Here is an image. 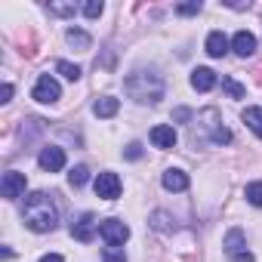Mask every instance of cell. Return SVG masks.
<instances>
[{
	"instance_id": "obj_24",
	"label": "cell",
	"mask_w": 262,
	"mask_h": 262,
	"mask_svg": "<svg viewBox=\"0 0 262 262\" xmlns=\"http://www.w3.org/2000/svg\"><path fill=\"white\" fill-rule=\"evenodd\" d=\"M102 262H126L123 247H105L102 250Z\"/></svg>"
},
{
	"instance_id": "obj_15",
	"label": "cell",
	"mask_w": 262,
	"mask_h": 262,
	"mask_svg": "<svg viewBox=\"0 0 262 262\" xmlns=\"http://www.w3.org/2000/svg\"><path fill=\"white\" fill-rule=\"evenodd\" d=\"M117 111H120V102H117L114 96H102V99L93 102V114H96V117H114Z\"/></svg>"
},
{
	"instance_id": "obj_17",
	"label": "cell",
	"mask_w": 262,
	"mask_h": 262,
	"mask_svg": "<svg viewBox=\"0 0 262 262\" xmlns=\"http://www.w3.org/2000/svg\"><path fill=\"white\" fill-rule=\"evenodd\" d=\"M164 188H167V191H185V188H188V173H182V170H167V173H164Z\"/></svg>"
},
{
	"instance_id": "obj_16",
	"label": "cell",
	"mask_w": 262,
	"mask_h": 262,
	"mask_svg": "<svg viewBox=\"0 0 262 262\" xmlns=\"http://www.w3.org/2000/svg\"><path fill=\"white\" fill-rule=\"evenodd\" d=\"M151 228L161 231V234H173V231H176V219H173L167 210H155V213H151Z\"/></svg>"
},
{
	"instance_id": "obj_28",
	"label": "cell",
	"mask_w": 262,
	"mask_h": 262,
	"mask_svg": "<svg viewBox=\"0 0 262 262\" xmlns=\"http://www.w3.org/2000/svg\"><path fill=\"white\" fill-rule=\"evenodd\" d=\"M123 158H126V161H139V158H142V145H139V142H129V145L123 148Z\"/></svg>"
},
{
	"instance_id": "obj_2",
	"label": "cell",
	"mask_w": 262,
	"mask_h": 262,
	"mask_svg": "<svg viewBox=\"0 0 262 262\" xmlns=\"http://www.w3.org/2000/svg\"><path fill=\"white\" fill-rule=\"evenodd\" d=\"M123 93L139 105H158L164 99V93H167V83L155 71H136V74H129L123 80Z\"/></svg>"
},
{
	"instance_id": "obj_7",
	"label": "cell",
	"mask_w": 262,
	"mask_h": 262,
	"mask_svg": "<svg viewBox=\"0 0 262 262\" xmlns=\"http://www.w3.org/2000/svg\"><path fill=\"white\" fill-rule=\"evenodd\" d=\"M93 188H96V194L102 198V201H117L120 198V176L117 173H111V170H105V173H99L96 176V182H93Z\"/></svg>"
},
{
	"instance_id": "obj_1",
	"label": "cell",
	"mask_w": 262,
	"mask_h": 262,
	"mask_svg": "<svg viewBox=\"0 0 262 262\" xmlns=\"http://www.w3.org/2000/svg\"><path fill=\"white\" fill-rule=\"evenodd\" d=\"M22 219H25V225H28L31 231L47 234V231H53V228L59 225V210H56V204H53L43 191H31V194L25 198Z\"/></svg>"
},
{
	"instance_id": "obj_29",
	"label": "cell",
	"mask_w": 262,
	"mask_h": 262,
	"mask_svg": "<svg viewBox=\"0 0 262 262\" xmlns=\"http://www.w3.org/2000/svg\"><path fill=\"white\" fill-rule=\"evenodd\" d=\"M225 7H231V10H247L250 4H244V0H225Z\"/></svg>"
},
{
	"instance_id": "obj_6",
	"label": "cell",
	"mask_w": 262,
	"mask_h": 262,
	"mask_svg": "<svg viewBox=\"0 0 262 262\" xmlns=\"http://www.w3.org/2000/svg\"><path fill=\"white\" fill-rule=\"evenodd\" d=\"M99 234H102L105 247H123V241L129 237V225L123 219H102L99 222Z\"/></svg>"
},
{
	"instance_id": "obj_23",
	"label": "cell",
	"mask_w": 262,
	"mask_h": 262,
	"mask_svg": "<svg viewBox=\"0 0 262 262\" xmlns=\"http://www.w3.org/2000/svg\"><path fill=\"white\" fill-rule=\"evenodd\" d=\"M86 179H90V170L80 164V167H74L71 173H68V182L74 185V188H80V185H86Z\"/></svg>"
},
{
	"instance_id": "obj_10",
	"label": "cell",
	"mask_w": 262,
	"mask_h": 262,
	"mask_svg": "<svg viewBox=\"0 0 262 262\" xmlns=\"http://www.w3.org/2000/svg\"><path fill=\"white\" fill-rule=\"evenodd\" d=\"M37 164H40V170H47V173H59V170L65 167V151H62L59 145H47V148H40Z\"/></svg>"
},
{
	"instance_id": "obj_22",
	"label": "cell",
	"mask_w": 262,
	"mask_h": 262,
	"mask_svg": "<svg viewBox=\"0 0 262 262\" xmlns=\"http://www.w3.org/2000/svg\"><path fill=\"white\" fill-rule=\"evenodd\" d=\"M244 198L253 204V207H262V182H250L244 188Z\"/></svg>"
},
{
	"instance_id": "obj_19",
	"label": "cell",
	"mask_w": 262,
	"mask_h": 262,
	"mask_svg": "<svg viewBox=\"0 0 262 262\" xmlns=\"http://www.w3.org/2000/svg\"><path fill=\"white\" fill-rule=\"evenodd\" d=\"M241 117H244V123L253 129V133L262 139V108H256V105H253V108H244V114H241Z\"/></svg>"
},
{
	"instance_id": "obj_25",
	"label": "cell",
	"mask_w": 262,
	"mask_h": 262,
	"mask_svg": "<svg viewBox=\"0 0 262 262\" xmlns=\"http://www.w3.org/2000/svg\"><path fill=\"white\" fill-rule=\"evenodd\" d=\"M102 10H105L102 0H86V4H83V16H86V19H99Z\"/></svg>"
},
{
	"instance_id": "obj_30",
	"label": "cell",
	"mask_w": 262,
	"mask_h": 262,
	"mask_svg": "<svg viewBox=\"0 0 262 262\" xmlns=\"http://www.w3.org/2000/svg\"><path fill=\"white\" fill-rule=\"evenodd\" d=\"M0 96H4V102H10L13 99V83H4V93H0Z\"/></svg>"
},
{
	"instance_id": "obj_27",
	"label": "cell",
	"mask_w": 262,
	"mask_h": 262,
	"mask_svg": "<svg viewBox=\"0 0 262 262\" xmlns=\"http://www.w3.org/2000/svg\"><path fill=\"white\" fill-rule=\"evenodd\" d=\"M201 7H204L201 0H188V4H179L176 7V13L179 16H194V13H201Z\"/></svg>"
},
{
	"instance_id": "obj_3",
	"label": "cell",
	"mask_w": 262,
	"mask_h": 262,
	"mask_svg": "<svg viewBox=\"0 0 262 262\" xmlns=\"http://www.w3.org/2000/svg\"><path fill=\"white\" fill-rule=\"evenodd\" d=\"M191 139H194V145H228L231 129L222 126V117L216 108H204L191 123Z\"/></svg>"
},
{
	"instance_id": "obj_5",
	"label": "cell",
	"mask_w": 262,
	"mask_h": 262,
	"mask_svg": "<svg viewBox=\"0 0 262 262\" xmlns=\"http://www.w3.org/2000/svg\"><path fill=\"white\" fill-rule=\"evenodd\" d=\"M222 247H225V256H228L231 262H253V253L247 250V237H244L241 228H231V231L225 234Z\"/></svg>"
},
{
	"instance_id": "obj_21",
	"label": "cell",
	"mask_w": 262,
	"mask_h": 262,
	"mask_svg": "<svg viewBox=\"0 0 262 262\" xmlns=\"http://www.w3.org/2000/svg\"><path fill=\"white\" fill-rule=\"evenodd\" d=\"M222 90H225L231 99H244V96H247V90H244L234 77H222Z\"/></svg>"
},
{
	"instance_id": "obj_26",
	"label": "cell",
	"mask_w": 262,
	"mask_h": 262,
	"mask_svg": "<svg viewBox=\"0 0 262 262\" xmlns=\"http://www.w3.org/2000/svg\"><path fill=\"white\" fill-rule=\"evenodd\" d=\"M47 10H50L53 16H74V13H77V7H74V4H50Z\"/></svg>"
},
{
	"instance_id": "obj_9",
	"label": "cell",
	"mask_w": 262,
	"mask_h": 262,
	"mask_svg": "<svg viewBox=\"0 0 262 262\" xmlns=\"http://www.w3.org/2000/svg\"><path fill=\"white\" fill-rule=\"evenodd\" d=\"M96 228H99L96 216H93V213H80V216L71 222V237H77L80 244H90V241L96 237Z\"/></svg>"
},
{
	"instance_id": "obj_31",
	"label": "cell",
	"mask_w": 262,
	"mask_h": 262,
	"mask_svg": "<svg viewBox=\"0 0 262 262\" xmlns=\"http://www.w3.org/2000/svg\"><path fill=\"white\" fill-rule=\"evenodd\" d=\"M40 262H65V259H62V256H59V253H47V256H43V259H40Z\"/></svg>"
},
{
	"instance_id": "obj_8",
	"label": "cell",
	"mask_w": 262,
	"mask_h": 262,
	"mask_svg": "<svg viewBox=\"0 0 262 262\" xmlns=\"http://www.w3.org/2000/svg\"><path fill=\"white\" fill-rule=\"evenodd\" d=\"M25 188H28V179H25V173H16V170L4 173V182H0V194H4L7 201H16V198H22V194H25Z\"/></svg>"
},
{
	"instance_id": "obj_4",
	"label": "cell",
	"mask_w": 262,
	"mask_h": 262,
	"mask_svg": "<svg viewBox=\"0 0 262 262\" xmlns=\"http://www.w3.org/2000/svg\"><path fill=\"white\" fill-rule=\"evenodd\" d=\"M31 99L40 102V105H53V102H59V99H62V86H59V80H56L53 74H40L37 83H34V90H31Z\"/></svg>"
},
{
	"instance_id": "obj_11",
	"label": "cell",
	"mask_w": 262,
	"mask_h": 262,
	"mask_svg": "<svg viewBox=\"0 0 262 262\" xmlns=\"http://www.w3.org/2000/svg\"><path fill=\"white\" fill-rule=\"evenodd\" d=\"M151 145H155V148H164V151L176 148V129H173L170 123H158V126H151Z\"/></svg>"
},
{
	"instance_id": "obj_32",
	"label": "cell",
	"mask_w": 262,
	"mask_h": 262,
	"mask_svg": "<svg viewBox=\"0 0 262 262\" xmlns=\"http://www.w3.org/2000/svg\"><path fill=\"white\" fill-rule=\"evenodd\" d=\"M188 117H191V111H188V108H179V111H176V120H188Z\"/></svg>"
},
{
	"instance_id": "obj_18",
	"label": "cell",
	"mask_w": 262,
	"mask_h": 262,
	"mask_svg": "<svg viewBox=\"0 0 262 262\" xmlns=\"http://www.w3.org/2000/svg\"><path fill=\"white\" fill-rule=\"evenodd\" d=\"M65 37H68V47H74L77 53H86V50H90V43H93V37H90L86 31H80V28H71Z\"/></svg>"
},
{
	"instance_id": "obj_12",
	"label": "cell",
	"mask_w": 262,
	"mask_h": 262,
	"mask_svg": "<svg viewBox=\"0 0 262 262\" xmlns=\"http://www.w3.org/2000/svg\"><path fill=\"white\" fill-rule=\"evenodd\" d=\"M204 47H207V56H213V59H222V56L228 53L231 40H228V37H225L222 31H210V34H207V43H204Z\"/></svg>"
},
{
	"instance_id": "obj_13",
	"label": "cell",
	"mask_w": 262,
	"mask_h": 262,
	"mask_svg": "<svg viewBox=\"0 0 262 262\" xmlns=\"http://www.w3.org/2000/svg\"><path fill=\"white\" fill-rule=\"evenodd\" d=\"M231 50H234L241 59H250V56L256 53V37H253L250 31H237V34L231 37Z\"/></svg>"
},
{
	"instance_id": "obj_14",
	"label": "cell",
	"mask_w": 262,
	"mask_h": 262,
	"mask_svg": "<svg viewBox=\"0 0 262 262\" xmlns=\"http://www.w3.org/2000/svg\"><path fill=\"white\" fill-rule=\"evenodd\" d=\"M191 86H194L198 93L213 90V86H216V71H213V68H194V71H191Z\"/></svg>"
},
{
	"instance_id": "obj_20",
	"label": "cell",
	"mask_w": 262,
	"mask_h": 262,
	"mask_svg": "<svg viewBox=\"0 0 262 262\" xmlns=\"http://www.w3.org/2000/svg\"><path fill=\"white\" fill-rule=\"evenodd\" d=\"M56 71H59L65 80H71V83H74V80H80V68H77V65H71V62H65V59H59V62H56Z\"/></svg>"
}]
</instances>
